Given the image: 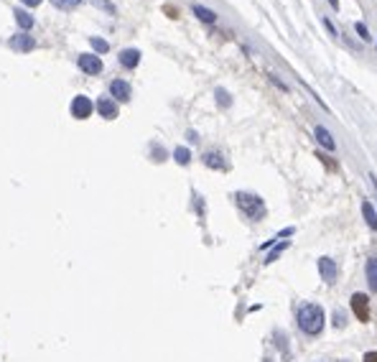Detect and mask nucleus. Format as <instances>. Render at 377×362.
Masks as SVG:
<instances>
[{"instance_id": "obj_1", "label": "nucleus", "mask_w": 377, "mask_h": 362, "mask_svg": "<svg viewBox=\"0 0 377 362\" xmlns=\"http://www.w3.org/2000/svg\"><path fill=\"white\" fill-rule=\"evenodd\" d=\"M324 309L319 304H303L298 309V329L308 337H319L324 332Z\"/></svg>"}, {"instance_id": "obj_2", "label": "nucleus", "mask_w": 377, "mask_h": 362, "mask_svg": "<svg viewBox=\"0 0 377 362\" xmlns=\"http://www.w3.org/2000/svg\"><path fill=\"white\" fill-rule=\"evenodd\" d=\"M235 202H237V207L245 212V217L248 220H262L265 217V202L257 197V194H248V191H237L235 194Z\"/></svg>"}, {"instance_id": "obj_3", "label": "nucleus", "mask_w": 377, "mask_h": 362, "mask_svg": "<svg viewBox=\"0 0 377 362\" xmlns=\"http://www.w3.org/2000/svg\"><path fill=\"white\" fill-rule=\"evenodd\" d=\"M349 304H352V311H354V316H357V322L367 324L370 322V299L367 296L365 293H352Z\"/></svg>"}, {"instance_id": "obj_4", "label": "nucleus", "mask_w": 377, "mask_h": 362, "mask_svg": "<svg viewBox=\"0 0 377 362\" xmlns=\"http://www.w3.org/2000/svg\"><path fill=\"white\" fill-rule=\"evenodd\" d=\"M92 110H95V105H92V100H90V97H84V95L74 97V102H72V115H74V118L84 120V118H90V115H92Z\"/></svg>"}, {"instance_id": "obj_5", "label": "nucleus", "mask_w": 377, "mask_h": 362, "mask_svg": "<svg viewBox=\"0 0 377 362\" xmlns=\"http://www.w3.org/2000/svg\"><path fill=\"white\" fill-rule=\"evenodd\" d=\"M319 273L326 283H337V275H339V265L337 260L331 258H319Z\"/></svg>"}, {"instance_id": "obj_6", "label": "nucleus", "mask_w": 377, "mask_h": 362, "mask_svg": "<svg viewBox=\"0 0 377 362\" xmlns=\"http://www.w3.org/2000/svg\"><path fill=\"white\" fill-rule=\"evenodd\" d=\"M79 69L95 77V74L102 72V59L95 56V54H82V56H79Z\"/></svg>"}, {"instance_id": "obj_7", "label": "nucleus", "mask_w": 377, "mask_h": 362, "mask_svg": "<svg viewBox=\"0 0 377 362\" xmlns=\"http://www.w3.org/2000/svg\"><path fill=\"white\" fill-rule=\"evenodd\" d=\"M110 95H113L118 102H127L130 95H132V90H130V84L125 79H115L113 84H110Z\"/></svg>"}, {"instance_id": "obj_8", "label": "nucleus", "mask_w": 377, "mask_h": 362, "mask_svg": "<svg viewBox=\"0 0 377 362\" xmlns=\"http://www.w3.org/2000/svg\"><path fill=\"white\" fill-rule=\"evenodd\" d=\"M314 135H316V140H319L321 148H326V151H337V140H334V135H331L324 125L314 127Z\"/></svg>"}, {"instance_id": "obj_9", "label": "nucleus", "mask_w": 377, "mask_h": 362, "mask_svg": "<svg viewBox=\"0 0 377 362\" xmlns=\"http://www.w3.org/2000/svg\"><path fill=\"white\" fill-rule=\"evenodd\" d=\"M97 113H100L105 120H115V118H118V105L110 100V97H100V100H97Z\"/></svg>"}, {"instance_id": "obj_10", "label": "nucleus", "mask_w": 377, "mask_h": 362, "mask_svg": "<svg viewBox=\"0 0 377 362\" xmlns=\"http://www.w3.org/2000/svg\"><path fill=\"white\" fill-rule=\"evenodd\" d=\"M10 46H13L15 51H33V49H36V38L28 36V33H20V36H15V38L10 41Z\"/></svg>"}, {"instance_id": "obj_11", "label": "nucleus", "mask_w": 377, "mask_h": 362, "mask_svg": "<svg viewBox=\"0 0 377 362\" xmlns=\"http://www.w3.org/2000/svg\"><path fill=\"white\" fill-rule=\"evenodd\" d=\"M120 64H123L125 69H135L138 64H140V51L138 49H125L120 54Z\"/></svg>"}, {"instance_id": "obj_12", "label": "nucleus", "mask_w": 377, "mask_h": 362, "mask_svg": "<svg viewBox=\"0 0 377 362\" xmlns=\"http://www.w3.org/2000/svg\"><path fill=\"white\" fill-rule=\"evenodd\" d=\"M365 273H367V286H370V291L377 293V258H370V260H367Z\"/></svg>"}, {"instance_id": "obj_13", "label": "nucleus", "mask_w": 377, "mask_h": 362, "mask_svg": "<svg viewBox=\"0 0 377 362\" xmlns=\"http://www.w3.org/2000/svg\"><path fill=\"white\" fill-rule=\"evenodd\" d=\"M362 215H365L367 227H370V230H377V212H375V207H372L367 199H362Z\"/></svg>"}, {"instance_id": "obj_14", "label": "nucleus", "mask_w": 377, "mask_h": 362, "mask_svg": "<svg viewBox=\"0 0 377 362\" xmlns=\"http://www.w3.org/2000/svg\"><path fill=\"white\" fill-rule=\"evenodd\" d=\"M191 10H194V15L199 18V20H204V23H214L217 20V13L214 10H209V8H204V5H191Z\"/></svg>"}, {"instance_id": "obj_15", "label": "nucleus", "mask_w": 377, "mask_h": 362, "mask_svg": "<svg viewBox=\"0 0 377 362\" xmlns=\"http://www.w3.org/2000/svg\"><path fill=\"white\" fill-rule=\"evenodd\" d=\"M204 163L209 168H217V171H225V168H227V161L222 158L219 153H204Z\"/></svg>"}, {"instance_id": "obj_16", "label": "nucleus", "mask_w": 377, "mask_h": 362, "mask_svg": "<svg viewBox=\"0 0 377 362\" xmlns=\"http://www.w3.org/2000/svg\"><path fill=\"white\" fill-rule=\"evenodd\" d=\"M15 20H18V26L23 28V31L33 28V18H31V13H26V10H15Z\"/></svg>"}, {"instance_id": "obj_17", "label": "nucleus", "mask_w": 377, "mask_h": 362, "mask_svg": "<svg viewBox=\"0 0 377 362\" xmlns=\"http://www.w3.org/2000/svg\"><path fill=\"white\" fill-rule=\"evenodd\" d=\"M173 158H176V163L186 166V163L191 161V151H189V148H184V145H179V148L173 151Z\"/></svg>"}, {"instance_id": "obj_18", "label": "nucleus", "mask_w": 377, "mask_h": 362, "mask_svg": "<svg viewBox=\"0 0 377 362\" xmlns=\"http://www.w3.org/2000/svg\"><path fill=\"white\" fill-rule=\"evenodd\" d=\"M51 3H54L56 8H61V10H74L77 5L84 3V0H51Z\"/></svg>"}, {"instance_id": "obj_19", "label": "nucleus", "mask_w": 377, "mask_h": 362, "mask_svg": "<svg viewBox=\"0 0 377 362\" xmlns=\"http://www.w3.org/2000/svg\"><path fill=\"white\" fill-rule=\"evenodd\" d=\"M90 44H92V49L95 51H100V54H105V51H110V44L105 38H97V36H90Z\"/></svg>"}, {"instance_id": "obj_20", "label": "nucleus", "mask_w": 377, "mask_h": 362, "mask_svg": "<svg viewBox=\"0 0 377 362\" xmlns=\"http://www.w3.org/2000/svg\"><path fill=\"white\" fill-rule=\"evenodd\" d=\"M354 31H357V36H360L362 41H372V33H370L367 23H362V20H357V23H354Z\"/></svg>"}, {"instance_id": "obj_21", "label": "nucleus", "mask_w": 377, "mask_h": 362, "mask_svg": "<svg viewBox=\"0 0 377 362\" xmlns=\"http://www.w3.org/2000/svg\"><path fill=\"white\" fill-rule=\"evenodd\" d=\"M283 250H288V240H283V242H280V245H278V247H273V252H270V255H268V258H265V263H273V260H278V258H280V252H283Z\"/></svg>"}, {"instance_id": "obj_22", "label": "nucleus", "mask_w": 377, "mask_h": 362, "mask_svg": "<svg viewBox=\"0 0 377 362\" xmlns=\"http://www.w3.org/2000/svg\"><path fill=\"white\" fill-rule=\"evenodd\" d=\"M217 102L222 105V108H230V105H232V100H230V95L225 90H217Z\"/></svg>"}, {"instance_id": "obj_23", "label": "nucleus", "mask_w": 377, "mask_h": 362, "mask_svg": "<svg viewBox=\"0 0 377 362\" xmlns=\"http://www.w3.org/2000/svg\"><path fill=\"white\" fill-rule=\"evenodd\" d=\"M324 28L329 31V36H331V38H339V31H337V26H334V23H331V20H329V18H324Z\"/></svg>"}, {"instance_id": "obj_24", "label": "nucleus", "mask_w": 377, "mask_h": 362, "mask_svg": "<svg viewBox=\"0 0 377 362\" xmlns=\"http://www.w3.org/2000/svg\"><path fill=\"white\" fill-rule=\"evenodd\" d=\"M344 324H347V322H344V314H342V311H334V327L342 329Z\"/></svg>"}, {"instance_id": "obj_25", "label": "nucleus", "mask_w": 377, "mask_h": 362, "mask_svg": "<svg viewBox=\"0 0 377 362\" xmlns=\"http://www.w3.org/2000/svg\"><path fill=\"white\" fill-rule=\"evenodd\" d=\"M95 5H97V8H105V10H110V13H115V5H113V3H107V0H97Z\"/></svg>"}, {"instance_id": "obj_26", "label": "nucleus", "mask_w": 377, "mask_h": 362, "mask_svg": "<svg viewBox=\"0 0 377 362\" xmlns=\"http://www.w3.org/2000/svg\"><path fill=\"white\" fill-rule=\"evenodd\" d=\"M270 82H273V84H275V87H280V90H283V92H288V84H283V82H280V79H278V77H275V74H270Z\"/></svg>"}, {"instance_id": "obj_27", "label": "nucleus", "mask_w": 377, "mask_h": 362, "mask_svg": "<svg viewBox=\"0 0 377 362\" xmlns=\"http://www.w3.org/2000/svg\"><path fill=\"white\" fill-rule=\"evenodd\" d=\"M365 362H377V352H367V355H365Z\"/></svg>"}, {"instance_id": "obj_28", "label": "nucleus", "mask_w": 377, "mask_h": 362, "mask_svg": "<svg viewBox=\"0 0 377 362\" xmlns=\"http://www.w3.org/2000/svg\"><path fill=\"white\" fill-rule=\"evenodd\" d=\"M23 3H26V5H31V8H33V5H41V0H23Z\"/></svg>"}, {"instance_id": "obj_29", "label": "nucleus", "mask_w": 377, "mask_h": 362, "mask_svg": "<svg viewBox=\"0 0 377 362\" xmlns=\"http://www.w3.org/2000/svg\"><path fill=\"white\" fill-rule=\"evenodd\" d=\"M326 3H329L331 8H337V10H339V0H326Z\"/></svg>"}, {"instance_id": "obj_30", "label": "nucleus", "mask_w": 377, "mask_h": 362, "mask_svg": "<svg viewBox=\"0 0 377 362\" xmlns=\"http://www.w3.org/2000/svg\"><path fill=\"white\" fill-rule=\"evenodd\" d=\"M370 181H372V186H375V191H377V176H375V174H370Z\"/></svg>"}]
</instances>
